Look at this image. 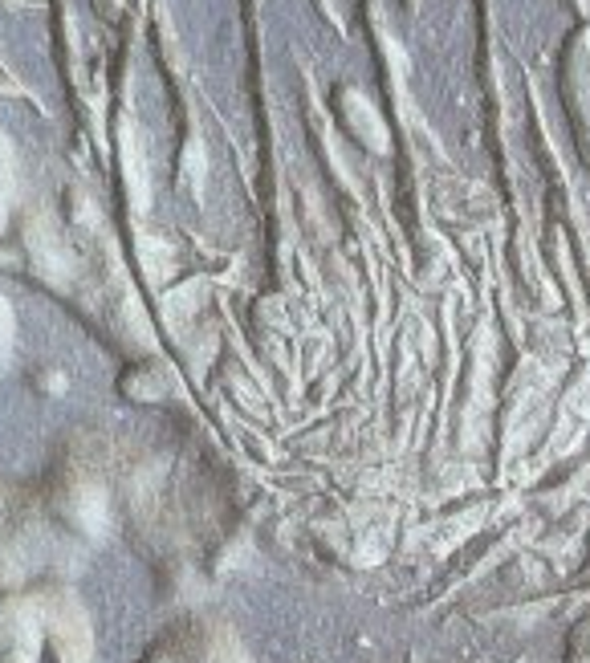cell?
<instances>
[{
  "mask_svg": "<svg viewBox=\"0 0 590 663\" xmlns=\"http://www.w3.org/2000/svg\"><path fill=\"white\" fill-rule=\"evenodd\" d=\"M127 176H131V191H135V204L147 208V168H143V151L127 130Z\"/></svg>",
  "mask_w": 590,
  "mask_h": 663,
  "instance_id": "cell-1",
  "label": "cell"
}]
</instances>
